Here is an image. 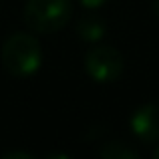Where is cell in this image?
I'll return each mask as SVG.
<instances>
[{
  "instance_id": "cell-1",
  "label": "cell",
  "mask_w": 159,
  "mask_h": 159,
  "mask_svg": "<svg viewBox=\"0 0 159 159\" xmlns=\"http://www.w3.org/2000/svg\"><path fill=\"white\" fill-rule=\"evenodd\" d=\"M43 65L40 43L28 32H16L8 36L2 47V66L16 79L30 77Z\"/></svg>"
},
{
  "instance_id": "cell-2",
  "label": "cell",
  "mask_w": 159,
  "mask_h": 159,
  "mask_svg": "<svg viewBox=\"0 0 159 159\" xmlns=\"http://www.w3.org/2000/svg\"><path fill=\"white\" fill-rule=\"evenodd\" d=\"M75 14L73 0H26L24 22L39 34H52L65 28Z\"/></svg>"
},
{
  "instance_id": "cell-3",
  "label": "cell",
  "mask_w": 159,
  "mask_h": 159,
  "mask_svg": "<svg viewBox=\"0 0 159 159\" xmlns=\"http://www.w3.org/2000/svg\"><path fill=\"white\" fill-rule=\"evenodd\" d=\"M85 70L97 83H115L125 73V57L115 47H93L85 54Z\"/></svg>"
},
{
  "instance_id": "cell-4",
  "label": "cell",
  "mask_w": 159,
  "mask_h": 159,
  "mask_svg": "<svg viewBox=\"0 0 159 159\" xmlns=\"http://www.w3.org/2000/svg\"><path fill=\"white\" fill-rule=\"evenodd\" d=\"M131 131L143 143H159V107L147 103L139 107L131 117Z\"/></svg>"
},
{
  "instance_id": "cell-5",
  "label": "cell",
  "mask_w": 159,
  "mask_h": 159,
  "mask_svg": "<svg viewBox=\"0 0 159 159\" xmlns=\"http://www.w3.org/2000/svg\"><path fill=\"white\" fill-rule=\"evenodd\" d=\"M77 34L87 43H95V40L105 36V24L99 16L85 14L77 20Z\"/></svg>"
},
{
  "instance_id": "cell-6",
  "label": "cell",
  "mask_w": 159,
  "mask_h": 159,
  "mask_svg": "<svg viewBox=\"0 0 159 159\" xmlns=\"http://www.w3.org/2000/svg\"><path fill=\"white\" fill-rule=\"evenodd\" d=\"M99 155L105 159H137V151L127 147L121 141H111V143H105L101 147Z\"/></svg>"
},
{
  "instance_id": "cell-7",
  "label": "cell",
  "mask_w": 159,
  "mask_h": 159,
  "mask_svg": "<svg viewBox=\"0 0 159 159\" xmlns=\"http://www.w3.org/2000/svg\"><path fill=\"white\" fill-rule=\"evenodd\" d=\"M79 2H81L85 8H99V6H103L107 0H79Z\"/></svg>"
},
{
  "instance_id": "cell-8",
  "label": "cell",
  "mask_w": 159,
  "mask_h": 159,
  "mask_svg": "<svg viewBox=\"0 0 159 159\" xmlns=\"http://www.w3.org/2000/svg\"><path fill=\"white\" fill-rule=\"evenodd\" d=\"M12 157H24V159H30L32 155L30 153H24V151H14V153H6V155H4V159H12Z\"/></svg>"
},
{
  "instance_id": "cell-9",
  "label": "cell",
  "mask_w": 159,
  "mask_h": 159,
  "mask_svg": "<svg viewBox=\"0 0 159 159\" xmlns=\"http://www.w3.org/2000/svg\"><path fill=\"white\" fill-rule=\"evenodd\" d=\"M153 12H155V16L159 18V0H153Z\"/></svg>"
},
{
  "instance_id": "cell-10",
  "label": "cell",
  "mask_w": 159,
  "mask_h": 159,
  "mask_svg": "<svg viewBox=\"0 0 159 159\" xmlns=\"http://www.w3.org/2000/svg\"><path fill=\"white\" fill-rule=\"evenodd\" d=\"M153 157H155V159H159V145H157L155 149H153Z\"/></svg>"
},
{
  "instance_id": "cell-11",
  "label": "cell",
  "mask_w": 159,
  "mask_h": 159,
  "mask_svg": "<svg viewBox=\"0 0 159 159\" xmlns=\"http://www.w3.org/2000/svg\"><path fill=\"white\" fill-rule=\"evenodd\" d=\"M157 107H159V101H157Z\"/></svg>"
}]
</instances>
